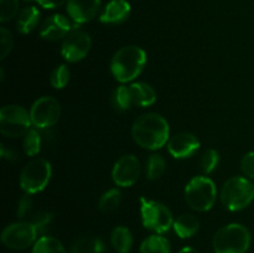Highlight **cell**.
<instances>
[{"mask_svg":"<svg viewBox=\"0 0 254 253\" xmlns=\"http://www.w3.org/2000/svg\"><path fill=\"white\" fill-rule=\"evenodd\" d=\"M131 134L139 146L149 150H158L169 141L170 128L163 116L145 113L134 122Z\"/></svg>","mask_w":254,"mask_h":253,"instance_id":"1","label":"cell"},{"mask_svg":"<svg viewBox=\"0 0 254 253\" xmlns=\"http://www.w3.org/2000/svg\"><path fill=\"white\" fill-rule=\"evenodd\" d=\"M146 63V54L139 46L122 47L114 54L111 69L117 81L122 83L133 81L141 73Z\"/></svg>","mask_w":254,"mask_h":253,"instance_id":"2","label":"cell"},{"mask_svg":"<svg viewBox=\"0 0 254 253\" xmlns=\"http://www.w3.org/2000/svg\"><path fill=\"white\" fill-rule=\"evenodd\" d=\"M212 246L215 253H247L251 246V232L246 226L230 223L215 233Z\"/></svg>","mask_w":254,"mask_h":253,"instance_id":"3","label":"cell"},{"mask_svg":"<svg viewBox=\"0 0 254 253\" xmlns=\"http://www.w3.org/2000/svg\"><path fill=\"white\" fill-rule=\"evenodd\" d=\"M254 198V185L243 176H232L221 190V201L228 211H241L251 205Z\"/></svg>","mask_w":254,"mask_h":253,"instance_id":"4","label":"cell"},{"mask_svg":"<svg viewBox=\"0 0 254 253\" xmlns=\"http://www.w3.org/2000/svg\"><path fill=\"white\" fill-rule=\"evenodd\" d=\"M217 197L216 185L210 178L195 176L185 188V198L192 210L206 212L215 205Z\"/></svg>","mask_w":254,"mask_h":253,"instance_id":"5","label":"cell"},{"mask_svg":"<svg viewBox=\"0 0 254 253\" xmlns=\"http://www.w3.org/2000/svg\"><path fill=\"white\" fill-rule=\"evenodd\" d=\"M52 168L49 160L37 158L29 161L20 173V186L26 193H37L44 190L51 179Z\"/></svg>","mask_w":254,"mask_h":253,"instance_id":"6","label":"cell"},{"mask_svg":"<svg viewBox=\"0 0 254 253\" xmlns=\"http://www.w3.org/2000/svg\"><path fill=\"white\" fill-rule=\"evenodd\" d=\"M141 220L144 227L158 235L165 233L174 226V217L168 206L159 201L145 200L141 197Z\"/></svg>","mask_w":254,"mask_h":253,"instance_id":"7","label":"cell"},{"mask_svg":"<svg viewBox=\"0 0 254 253\" xmlns=\"http://www.w3.org/2000/svg\"><path fill=\"white\" fill-rule=\"evenodd\" d=\"M31 117L21 106L10 104L0 111V131L9 138H19L30 130Z\"/></svg>","mask_w":254,"mask_h":253,"instance_id":"8","label":"cell"},{"mask_svg":"<svg viewBox=\"0 0 254 253\" xmlns=\"http://www.w3.org/2000/svg\"><path fill=\"white\" fill-rule=\"evenodd\" d=\"M37 230L31 222H15L6 226L1 233V242L11 250H26L36 242Z\"/></svg>","mask_w":254,"mask_h":253,"instance_id":"9","label":"cell"},{"mask_svg":"<svg viewBox=\"0 0 254 253\" xmlns=\"http://www.w3.org/2000/svg\"><path fill=\"white\" fill-rule=\"evenodd\" d=\"M31 122L36 128L45 129L54 126L61 117V106L54 97L45 96L37 99L30 111Z\"/></svg>","mask_w":254,"mask_h":253,"instance_id":"10","label":"cell"},{"mask_svg":"<svg viewBox=\"0 0 254 253\" xmlns=\"http://www.w3.org/2000/svg\"><path fill=\"white\" fill-rule=\"evenodd\" d=\"M92 46L91 36L82 30H73L64 37L61 54L67 62H78L87 56Z\"/></svg>","mask_w":254,"mask_h":253,"instance_id":"11","label":"cell"},{"mask_svg":"<svg viewBox=\"0 0 254 253\" xmlns=\"http://www.w3.org/2000/svg\"><path fill=\"white\" fill-rule=\"evenodd\" d=\"M140 161L134 155H124L114 164L112 178L116 185L122 188L133 186L140 176Z\"/></svg>","mask_w":254,"mask_h":253,"instance_id":"12","label":"cell"},{"mask_svg":"<svg viewBox=\"0 0 254 253\" xmlns=\"http://www.w3.org/2000/svg\"><path fill=\"white\" fill-rule=\"evenodd\" d=\"M200 149V140L193 134L179 133L168 141V151L175 159H186L192 156Z\"/></svg>","mask_w":254,"mask_h":253,"instance_id":"13","label":"cell"},{"mask_svg":"<svg viewBox=\"0 0 254 253\" xmlns=\"http://www.w3.org/2000/svg\"><path fill=\"white\" fill-rule=\"evenodd\" d=\"M71 32V22L61 14H54L47 17L41 25L40 36L45 40L56 41L66 37Z\"/></svg>","mask_w":254,"mask_h":253,"instance_id":"14","label":"cell"},{"mask_svg":"<svg viewBox=\"0 0 254 253\" xmlns=\"http://www.w3.org/2000/svg\"><path fill=\"white\" fill-rule=\"evenodd\" d=\"M101 6V0H67V12L76 24L93 19Z\"/></svg>","mask_w":254,"mask_h":253,"instance_id":"15","label":"cell"},{"mask_svg":"<svg viewBox=\"0 0 254 253\" xmlns=\"http://www.w3.org/2000/svg\"><path fill=\"white\" fill-rule=\"evenodd\" d=\"M130 15V4L127 0H112L99 16L103 24H121Z\"/></svg>","mask_w":254,"mask_h":253,"instance_id":"16","label":"cell"},{"mask_svg":"<svg viewBox=\"0 0 254 253\" xmlns=\"http://www.w3.org/2000/svg\"><path fill=\"white\" fill-rule=\"evenodd\" d=\"M133 104L140 107H149L155 103L156 93L150 84L145 82H135L129 86Z\"/></svg>","mask_w":254,"mask_h":253,"instance_id":"17","label":"cell"},{"mask_svg":"<svg viewBox=\"0 0 254 253\" xmlns=\"http://www.w3.org/2000/svg\"><path fill=\"white\" fill-rule=\"evenodd\" d=\"M174 231L180 238H190L197 233L200 228V221L196 216L185 213L174 221Z\"/></svg>","mask_w":254,"mask_h":253,"instance_id":"18","label":"cell"},{"mask_svg":"<svg viewBox=\"0 0 254 253\" xmlns=\"http://www.w3.org/2000/svg\"><path fill=\"white\" fill-rule=\"evenodd\" d=\"M40 21V11L36 6H26L19 12L16 26L21 34H30Z\"/></svg>","mask_w":254,"mask_h":253,"instance_id":"19","label":"cell"},{"mask_svg":"<svg viewBox=\"0 0 254 253\" xmlns=\"http://www.w3.org/2000/svg\"><path fill=\"white\" fill-rule=\"evenodd\" d=\"M111 243L118 253H128L133 246V235L124 226H118L112 231Z\"/></svg>","mask_w":254,"mask_h":253,"instance_id":"20","label":"cell"},{"mask_svg":"<svg viewBox=\"0 0 254 253\" xmlns=\"http://www.w3.org/2000/svg\"><path fill=\"white\" fill-rule=\"evenodd\" d=\"M72 253H104L106 246L101 238L93 236H84L78 238L72 246Z\"/></svg>","mask_w":254,"mask_h":253,"instance_id":"21","label":"cell"},{"mask_svg":"<svg viewBox=\"0 0 254 253\" xmlns=\"http://www.w3.org/2000/svg\"><path fill=\"white\" fill-rule=\"evenodd\" d=\"M140 253H170V243L160 235L149 236L141 242Z\"/></svg>","mask_w":254,"mask_h":253,"instance_id":"22","label":"cell"},{"mask_svg":"<svg viewBox=\"0 0 254 253\" xmlns=\"http://www.w3.org/2000/svg\"><path fill=\"white\" fill-rule=\"evenodd\" d=\"M32 253H67L64 245L57 238L44 236L35 242Z\"/></svg>","mask_w":254,"mask_h":253,"instance_id":"23","label":"cell"},{"mask_svg":"<svg viewBox=\"0 0 254 253\" xmlns=\"http://www.w3.org/2000/svg\"><path fill=\"white\" fill-rule=\"evenodd\" d=\"M122 201V192L118 189H111L107 192H104L102 195L101 200L98 202V208L99 211H102L103 213H109L112 211L117 210L118 206L121 205Z\"/></svg>","mask_w":254,"mask_h":253,"instance_id":"24","label":"cell"},{"mask_svg":"<svg viewBox=\"0 0 254 253\" xmlns=\"http://www.w3.org/2000/svg\"><path fill=\"white\" fill-rule=\"evenodd\" d=\"M165 171V160L159 154H153L146 161V176L149 180H158Z\"/></svg>","mask_w":254,"mask_h":253,"instance_id":"25","label":"cell"},{"mask_svg":"<svg viewBox=\"0 0 254 253\" xmlns=\"http://www.w3.org/2000/svg\"><path fill=\"white\" fill-rule=\"evenodd\" d=\"M112 102L117 111L124 112L127 109L130 108L133 106V101H131L130 92H129V87L121 86L114 91L113 97H112Z\"/></svg>","mask_w":254,"mask_h":253,"instance_id":"26","label":"cell"},{"mask_svg":"<svg viewBox=\"0 0 254 253\" xmlns=\"http://www.w3.org/2000/svg\"><path fill=\"white\" fill-rule=\"evenodd\" d=\"M24 150L26 155L35 156L40 153L41 150V136L37 133L35 129H30L26 134L24 135Z\"/></svg>","mask_w":254,"mask_h":253,"instance_id":"27","label":"cell"},{"mask_svg":"<svg viewBox=\"0 0 254 253\" xmlns=\"http://www.w3.org/2000/svg\"><path fill=\"white\" fill-rule=\"evenodd\" d=\"M218 164H220V154L215 149L206 150L200 159L201 170L205 174H211L212 171H215Z\"/></svg>","mask_w":254,"mask_h":253,"instance_id":"28","label":"cell"},{"mask_svg":"<svg viewBox=\"0 0 254 253\" xmlns=\"http://www.w3.org/2000/svg\"><path fill=\"white\" fill-rule=\"evenodd\" d=\"M19 0H0V21L7 22L16 16Z\"/></svg>","mask_w":254,"mask_h":253,"instance_id":"29","label":"cell"},{"mask_svg":"<svg viewBox=\"0 0 254 253\" xmlns=\"http://www.w3.org/2000/svg\"><path fill=\"white\" fill-rule=\"evenodd\" d=\"M69 69L66 64H61L57 67L51 74V84L57 89H61L67 86L69 81Z\"/></svg>","mask_w":254,"mask_h":253,"instance_id":"30","label":"cell"},{"mask_svg":"<svg viewBox=\"0 0 254 253\" xmlns=\"http://www.w3.org/2000/svg\"><path fill=\"white\" fill-rule=\"evenodd\" d=\"M12 45H14V40H12L11 32L6 27H1L0 29V59L4 60L11 52Z\"/></svg>","mask_w":254,"mask_h":253,"instance_id":"31","label":"cell"},{"mask_svg":"<svg viewBox=\"0 0 254 253\" xmlns=\"http://www.w3.org/2000/svg\"><path fill=\"white\" fill-rule=\"evenodd\" d=\"M32 206H34V200H32L31 195L30 193H26V195L22 196L19 200V203H17V217L19 218H25L31 213Z\"/></svg>","mask_w":254,"mask_h":253,"instance_id":"32","label":"cell"},{"mask_svg":"<svg viewBox=\"0 0 254 253\" xmlns=\"http://www.w3.org/2000/svg\"><path fill=\"white\" fill-rule=\"evenodd\" d=\"M241 168L246 176L254 179V151H250L243 156L241 161Z\"/></svg>","mask_w":254,"mask_h":253,"instance_id":"33","label":"cell"},{"mask_svg":"<svg viewBox=\"0 0 254 253\" xmlns=\"http://www.w3.org/2000/svg\"><path fill=\"white\" fill-rule=\"evenodd\" d=\"M51 220H52L51 213L40 212V213H36V215L32 217V220L30 221V222H31L32 225H34L35 227L40 231V230H42L44 227H46V226L51 222Z\"/></svg>","mask_w":254,"mask_h":253,"instance_id":"34","label":"cell"},{"mask_svg":"<svg viewBox=\"0 0 254 253\" xmlns=\"http://www.w3.org/2000/svg\"><path fill=\"white\" fill-rule=\"evenodd\" d=\"M35 1L41 5L42 7H45V9H56V7L67 2V0H35Z\"/></svg>","mask_w":254,"mask_h":253,"instance_id":"35","label":"cell"},{"mask_svg":"<svg viewBox=\"0 0 254 253\" xmlns=\"http://www.w3.org/2000/svg\"><path fill=\"white\" fill-rule=\"evenodd\" d=\"M1 156L4 159H7V160H15L16 159V154L11 150H6L4 145L1 146Z\"/></svg>","mask_w":254,"mask_h":253,"instance_id":"36","label":"cell"},{"mask_svg":"<svg viewBox=\"0 0 254 253\" xmlns=\"http://www.w3.org/2000/svg\"><path fill=\"white\" fill-rule=\"evenodd\" d=\"M179 253H200V252L193 247H184Z\"/></svg>","mask_w":254,"mask_h":253,"instance_id":"37","label":"cell"}]
</instances>
